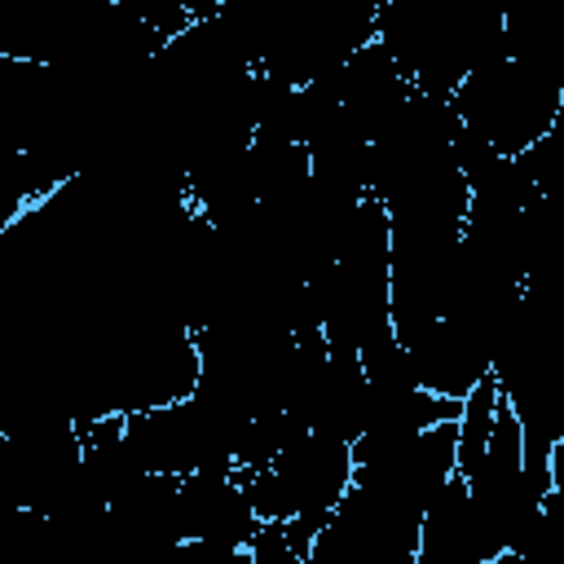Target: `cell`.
<instances>
[{
  "label": "cell",
  "mask_w": 564,
  "mask_h": 564,
  "mask_svg": "<svg viewBox=\"0 0 564 564\" xmlns=\"http://www.w3.org/2000/svg\"><path fill=\"white\" fill-rule=\"evenodd\" d=\"M494 375L524 432V471L546 494V454L564 436V282H529L494 344Z\"/></svg>",
  "instance_id": "cell-1"
},
{
  "label": "cell",
  "mask_w": 564,
  "mask_h": 564,
  "mask_svg": "<svg viewBox=\"0 0 564 564\" xmlns=\"http://www.w3.org/2000/svg\"><path fill=\"white\" fill-rule=\"evenodd\" d=\"M507 0H388L375 40L414 88L454 93L485 62L507 57Z\"/></svg>",
  "instance_id": "cell-2"
},
{
  "label": "cell",
  "mask_w": 564,
  "mask_h": 564,
  "mask_svg": "<svg viewBox=\"0 0 564 564\" xmlns=\"http://www.w3.org/2000/svg\"><path fill=\"white\" fill-rule=\"evenodd\" d=\"M326 339L339 348H366L392 335V220L388 207L366 194L339 238L335 264L308 282Z\"/></svg>",
  "instance_id": "cell-3"
},
{
  "label": "cell",
  "mask_w": 564,
  "mask_h": 564,
  "mask_svg": "<svg viewBox=\"0 0 564 564\" xmlns=\"http://www.w3.org/2000/svg\"><path fill=\"white\" fill-rule=\"evenodd\" d=\"M560 97H564V88L551 70L520 62L511 53L498 62H485L454 88L463 128L476 132L485 145H494L507 159L524 154L538 137H546L555 128Z\"/></svg>",
  "instance_id": "cell-4"
},
{
  "label": "cell",
  "mask_w": 564,
  "mask_h": 564,
  "mask_svg": "<svg viewBox=\"0 0 564 564\" xmlns=\"http://www.w3.org/2000/svg\"><path fill=\"white\" fill-rule=\"evenodd\" d=\"M123 419H128V441L141 454L145 471L189 476V471H229V467H238L234 463L238 419L220 414L216 405H207L198 397L132 410Z\"/></svg>",
  "instance_id": "cell-5"
},
{
  "label": "cell",
  "mask_w": 564,
  "mask_h": 564,
  "mask_svg": "<svg viewBox=\"0 0 564 564\" xmlns=\"http://www.w3.org/2000/svg\"><path fill=\"white\" fill-rule=\"evenodd\" d=\"M352 471H357V458L348 441L304 427L269 467L242 471V476L260 520H286L300 511H335V502L352 485Z\"/></svg>",
  "instance_id": "cell-6"
},
{
  "label": "cell",
  "mask_w": 564,
  "mask_h": 564,
  "mask_svg": "<svg viewBox=\"0 0 564 564\" xmlns=\"http://www.w3.org/2000/svg\"><path fill=\"white\" fill-rule=\"evenodd\" d=\"M260 524L264 520H260L251 489H247V476L238 467L181 476V538L185 542H212V546L247 551Z\"/></svg>",
  "instance_id": "cell-7"
},
{
  "label": "cell",
  "mask_w": 564,
  "mask_h": 564,
  "mask_svg": "<svg viewBox=\"0 0 564 564\" xmlns=\"http://www.w3.org/2000/svg\"><path fill=\"white\" fill-rule=\"evenodd\" d=\"M397 339L405 344L419 383L441 392V397L463 401L494 370V344L458 317H432V322H423Z\"/></svg>",
  "instance_id": "cell-8"
},
{
  "label": "cell",
  "mask_w": 564,
  "mask_h": 564,
  "mask_svg": "<svg viewBox=\"0 0 564 564\" xmlns=\"http://www.w3.org/2000/svg\"><path fill=\"white\" fill-rule=\"evenodd\" d=\"M419 564H494L463 471H454L423 511Z\"/></svg>",
  "instance_id": "cell-9"
},
{
  "label": "cell",
  "mask_w": 564,
  "mask_h": 564,
  "mask_svg": "<svg viewBox=\"0 0 564 564\" xmlns=\"http://www.w3.org/2000/svg\"><path fill=\"white\" fill-rule=\"evenodd\" d=\"M295 432H304V423L282 405V410H264V414H251L238 423V436H234V463L242 471H260L269 467L291 441Z\"/></svg>",
  "instance_id": "cell-10"
},
{
  "label": "cell",
  "mask_w": 564,
  "mask_h": 564,
  "mask_svg": "<svg viewBox=\"0 0 564 564\" xmlns=\"http://www.w3.org/2000/svg\"><path fill=\"white\" fill-rule=\"evenodd\" d=\"M502 388H498V375L489 370L467 397H463V414H458V471L467 476L476 467V458L485 454L489 436H494V423H498V410H502Z\"/></svg>",
  "instance_id": "cell-11"
},
{
  "label": "cell",
  "mask_w": 564,
  "mask_h": 564,
  "mask_svg": "<svg viewBox=\"0 0 564 564\" xmlns=\"http://www.w3.org/2000/svg\"><path fill=\"white\" fill-rule=\"evenodd\" d=\"M516 163H520V172L533 181V189H538V194L560 189V185H564V137L551 128V132H546V137H538L524 154H516Z\"/></svg>",
  "instance_id": "cell-12"
},
{
  "label": "cell",
  "mask_w": 564,
  "mask_h": 564,
  "mask_svg": "<svg viewBox=\"0 0 564 564\" xmlns=\"http://www.w3.org/2000/svg\"><path fill=\"white\" fill-rule=\"evenodd\" d=\"M247 555H251V564H304V560L295 555V546H291L282 520H264V524L256 529Z\"/></svg>",
  "instance_id": "cell-13"
},
{
  "label": "cell",
  "mask_w": 564,
  "mask_h": 564,
  "mask_svg": "<svg viewBox=\"0 0 564 564\" xmlns=\"http://www.w3.org/2000/svg\"><path fill=\"white\" fill-rule=\"evenodd\" d=\"M546 467H551V485H546V494H542V511H546L555 524H564V436L551 445Z\"/></svg>",
  "instance_id": "cell-14"
}]
</instances>
